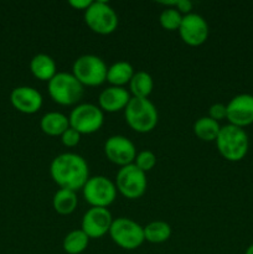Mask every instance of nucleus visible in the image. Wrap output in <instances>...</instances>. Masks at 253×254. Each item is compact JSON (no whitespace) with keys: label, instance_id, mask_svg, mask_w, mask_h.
Wrapping results in <instances>:
<instances>
[{"label":"nucleus","instance_id":"obj_21","mask_svg":"<svg viewBox=\"0 0 253 254\" xmlns=\"http://www.w3.org/2000/svg\"><path fill=\"white\" fill-rule=\"evenodd\" d=\"M77 205H78V198H77L76 192L66 190V189H60L52 198L54 210L60 215H71L76 210Z\"/></svg>","mask_w":253,"mask_h":254},{"label":"nucleus","instance_id":"obj_10","mask_svg":"<svg viewBox=\"0 0 253 254\" xmlns=\"http://www.w3.org/2000/svg\"><path fill=\"white\" fill-rule=\"evenodd\" d=\"M117 190L129 200H136L145 193L148 181L144 171H141L135 164L122 166L117 173Z\"/></svg>","mask_w":253,"mask_h":254},{"label":"nucleus","instance_id":"obj_20","mask_svg":"<svg viewBox=\"0 0 253 254\" xmlns=\"http://www.w3.org/2000/svg\"><path fill=\"white\" fill-rule=\"evenodd\" d=\"M129 89L135 98H148L154 89V79L146 71H136L129 82Z\"/></svg>","mask_w":253,"mask_h":254},{"label":"nucleus","instance_id":"obj_4","mask_svg":"<svg viewBox=\"0 0 253 254\" xmlns=\"http://www.w3.org/2000/svg\"><path fill=\"white\" fill-rule=\"evenodd\" d=\"M83 84L68 72H57L49 82L47 89L55 103L60 106L78 104L83 97Z\"/></svg>","mask_w":253,"mask_h":254},{"label":"nucleus","instance_id":"obj_28","mask_svg":"<svg viewBox=\"0 0 253 254\" xmlns=\"http://www.w3.org/2000/svg\"><path fill=\"white\" fill-rule=\"evenodd\" d=\"M208 117L212 118L213 121L218 122L222 119L227 118V107L223 103H215L208 109Z\"/></svg>","mask_w":253,"mask_h":254},{"label":"nucleus","instance_id":"obj_19","mask_svg":"<svg viewBox=\"0 0 253 254\" xmlns=\"http://www.w3.org/2000/svg\"><path fill=\"white\" fill-rule=\"evenodd\" d=\"M135 71L128 61H117L108 67L107 81L116 87H124L129 84Z\"/></svg>","mask_w":253,"mask_h":254},{"label":"nucleus","instance_id":"obj_15","mask_svg":"<svg viewBox=\"0 0 253 254\" xmlns=\"http://www.w3.org/2000/svg\"><path fill=\"white\" fill-rule=\"evenodd\" d=\"M10 102L17 112L34 114L41 109L44 98L36 88L30 86H19L10 93Z\"/></svg>","mask_w":253,"mask_h":254},{"label":"nucleus","instance_id":"obj_3","mask_svg":"<svg viewBox=\"0 0 253 254\" xmlns=\"http://www.w3.org/2000/svg\"><path fill=\"white\" fill-rule=\"evenodd\" d=\"M218 153L228 161H240L247 155L250 148L248 135L243 128L227 124L221 127V130L216 139Z\"/></svg>","mask_w":253,"mask_h":254},{"label":"nucleus","instance_id":"obj_9","mask_svg":"<svg viewBox=\"0 0 253 254\" xmlns=\"http://www.w3.org/2000/svg\"><path fill=\"white\" fill-rule=\"evenodd\" d=\"M69 127L79 134H93L104 123V112L92 103L77 104L68 116Z\"/></svg>","mask_w":253,"mask_h":254},{"label":"nucleus","instance_id":"obj_22","mask_svg":"<svg viewBox=\"0 0 253 254\" xmlns=\"http://www.w3.org/2000/svg\"><path fill=\"white\" fill-rule=\"evenodd\" d=\"M220 130L221 126L218 122L213 121L210 117H201L193 123V133L203 141H215Z\"/></svg>","mask_w":253,"mask_h":254},{"label":"nucleus","instance_id":"obj_1","mask_svg":"<svg viewBox=\"0 0 253 254\" xmlns=\"http://www.w3.org/2000/svg\"><path fill=\"white\" fill-rule=\"evenodd\" d=\"M50 175L60 189L71 191L82 190L89 179L87 161L74 153H62L50 164Z\"/></svg>","mask_w":253,"mask_h":254},{"label":"nucleus","instance_id":"obj_16","mask_svg":"<svg viewBox=\"0 0 253 254\" xmlns=\"http://www.w3.org/2000/svg\"><path fill=\"white\" fill-rule=\"evenodd\" d=\"M130 98V93L124 87L111 86L103 89L99 94L98 107L107 113H116L126 109Z\"/></svg>","mask_w":253,"mask_h":254},{"label":"nucleus","instance_id":"obj_14","mask_svg":"<svg viewBox=\"0 0 253 254\" xmlns=\"http://www.w3.org/2000/svg\"><path fill=\"white\" fill-rule=\"evenodd\" d=\"M227 118L230 124L236 127H247L253 123V96L242 93L233 97L227 106Z\"/></svg>","mask_w":253,"mask_h":254},{"label":"nucleus","instance_id":"obj_24","mask_svg":"<svg viewBox=\"0 0 253 254\" xmlns=\"http://www.w3.org/2000/svg\"><path fill=\"white\" fill-rule=\"evenodd\" d=\"M170 236L171 227L165 221H153L144 227V238L150 243H164Z\"/></svg>","mask_w":253,"mask_h":254},{"label":"nucleus","instance_id":"obj_5","mask_svg":"<svg viewBox=\"0 0 253 254\" xmlns=\"http://www.w3.org/2000/svg\"><path fill=\"white\" fill-rule=\"evenodd\" d=\"M106 62L96 55H82L74 60L72 66V74L81 82L83 86L97 87L107 81Z\"/></svg>","mask_w":253,"mask_h":254},{"label":"nucleus","instance_id":"obj_26","mask_svg":"<svg viewBox=\"0 0 253 254\" xmlns=\"http://www.w3.org/2000/svg\"><path fill=\"white\" fill-rule=\"evenodd\" d=\"M134 164L144 173H148L156 165V155L151 150H141L136 154Z\"/></svg>","mask_w":253,"mask_h":254},{"label":"nucleus","instance_id":"obj_2","mask_svg":"<svg viewBox=\"0 0 253 254\" xmlns=\"http://www.w3.org/2000/svg\"><path fill=\"white\" fill-rule=\"evenodd\" d=\"M126 122L136 133H149L156 127L159 121L158 109L148 98L131 97L124 109Z\"/></svg>","mask_w":253,"mask_h":254},{"label":"nucleus","instance_id":"obj_8","mask_svg":"<svg viewBox=\"0 0 253 254\" xmlns=\"http://www.w3.org/2000/svg\"><path fill=\"white\" fill-rule=\"evenodd\" d=\"M112 241L121 248L133 251L144 243V227L131 218L119 217L113 220L109 230Z\"/></svg>","mask_w":253,"mask_h":254},{"label":"nucleus","instance_id":"obj_23","mask_svg":"<svg viewBox=\"0 0 253 254\" xmlns=\"http://www.w3.org/2000/svg\"><path fill=\"white\" fill-rule=\"evenodd\" d=\"M88 243L89 237L79 228L67 233L62 242V248L67 254H81L87 250Z\"/></svg>","mask_w":253,"mask_h":254},{"label":"nucleus","instance_id":"obj_18","mask_svg":"<svg viewBox=\"0 0 253 254\" xmlns=\"http://www.w3.org/2000/svg\"><path fill=\"white\" fill-rule=\"evenodd\" d=\"M40 128L50 136H61L69 128L68 117L61 112H49L40 121Z\"/></svg>","mask_w":253,"mask_h":254},{"label":"nucleus","instance_id":"obj_11","mask_svg":"<svg viewBox=\"0 0 253 254\" xmlns=\"http://www.w3.org/2000/svg\"><path fill=\"white\" fill-rule=\"evenodd\" d=\"M181 40L189 46H200L205 44L208 37V24L205 17L196 12L184 15L183 21L179 27Z\"/></svg>","mask_w":253,"mask_h":254},{"label":"nucleus","instance_id":"obj_29","mask_svg":"<svg viewBox=\"0 0 253 254\" xmlns=\"http://www.w3.org/2000/svg\"><path fill=\"white\" fill-rule=\"evenodd\" d=\"M175 9L180 14L188 15L192 10V2L190 0H175Z\"/></svg>","mask_w":253,"mask_h":254},{"label":"nucleus","instance_id":"obj_7","mask_svg":"<svg viewBox=\"0 0 253 254\" xmlns=\"http://www.w3.org/2000/svg\"><path fill=\"white\" fill-rule=\"evenodd\" d=\"M117 191L116 183L103 175L92 176L82 188L84 200L91 207L107 208L111 206L116 200Z\"/></svg>","mask_w":253,"mask_h":254},{"label":"nucleus","instance_id":"obj_6","mask_svg":"<svg viewBox=\"0 0 253 254\" xmlns=\"http://www.w3.org/2000/svg\"><path fill=\"white\" fill-rule=\"evenodd\" d=\"M84 21L96 34L109 35L116 31L119 20L116 10L108 2L97 0L84 10Z\"/></svg>","mask_w":253,"mask_h":254},{"label":"nucleus","instance_id":"obj_27","mask_svg":"<svg viewBox=\"0 0 253 254\" xmlns=\"http://www.w3.org/2000/svg\"><path fill=\"white\" fill-rule=\"evenodd\" d=\"M79 140H81V134L71 127L67 130H64V133L61 135L62 144L67 148H73V146L78 145Z\"/></svg>","mask_w":253,"mask_h":254},{"label":"nucleus","instance_id":"obj_30","mask_svg":"<svg viewBox=\"0 0 253 254\" xmlns=\"http://www.w3.org/2000/svg\"><path fill=\"white\" fill-rule=\"evenodd\" d=\"M68 4L71 5L73 9L77 10H86L89 5L92 4V0H69Z\"/></svg>","mask_w":253,"mask_h":254},{"label":"nucleus","instance_id":"obj_12","mask_svg":"<svg viewBox=\"0 0 253 254\" xmlns=\"http://www.w3.org/2000/svg\"><path fill=\"white\" fill-rule=\"evenodd\" d=\"M104 153L116 165L126 166L133 164L136 156V148L133 141L124 135H112L104 143Z\"/></svg>","mask_w":253,"mask_h":254},{"label":"nucleus","instance_id":"obj_13","mask_svg":"<svg viewBox=\"0 0 253 254\" xmlns=\"http://www.w3.org/2000/svg\"><path fill=\"white\" fill-rule=\"evenodd\" d=\"M113 217L108 208L91 207L82 217L81 230L91 238H101L109 233Z\"/></svg>","mask_w":253,"mask_h":254},{"label":"nucleus","instance_id":"obj_17","mask_svg":"<svg viewBox=\"0 0 253 254\" xmlns=\"http://www.w3.org/2000/svg\"><path fill=\"white\" fill-rule=\"evenodd\" d=\"M30 71L40 81L49 82L57 73L55 60L47 54H37L30 61Z\"/></svg>","mask_w":253,"mask_h":254},{"label":"nucleus","instance_id":"obj_25","mask_svg":"<svg viewBox=\"0 0 253 254\" xmlns=\"http://www.w3.org/2000/svg\"><path fill=\"white\" fill-rule=\"evenodd\" d=\"M183 16L184 15L180 14L175 7H166L159 16V22L163 29L168 30V31H175L180 27Z\"/></svg>","mask_w":253,"mask_h":254},{"label":"nucleus","instance_id":"obj_31","mask_svg":"<svg viewBox=\"0 0 253 254\" xmlns=\"http://www.w3.org/2000/svg\"><path fill=\"white\" fill-rule=\"evenodd\" d=\"M245 254H253V245H251L250 247L246 250V253Z\"/></svg>","mask_w":253,"mask_h":254}]
</instances>
